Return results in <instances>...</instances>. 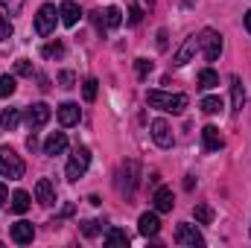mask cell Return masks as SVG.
Wrapping results in <instances>:
<instances>
[{
    "mask_svg": "<svg viewBox=\"0 0 251 248\" xmlns=\"http://www.w3.org/2000/svg\"><path fill=\"white\" fill-rule=\"evenodd\" d=\"M158 50H167V29H158Z\"/></svg>",
    "mask_w": 251,
    "mask_h": 248,
    "instance_id": "37",
    "label": "cell"
},
{
    "mask_svg": "<svg viewBox=\"0 0 251 248\" xmlns=\"http://www.w3.org/2000/svg\"><path fill=\"white\" fill-rule=\"evenodd\" d=\"M24 161H21V155L15 152V149H9V146H0V178H21L24 175Z\"/></svg>",
    "mask_w": 251,
    "mask_h": 248,
    "instance_id": "2",
    "label": "cell"
},
{
    "mask_svg": "<svg viewBox=\"0 0 251 248\" xmlns=\"http://www.w3.org/2000/svg\"><path fill=\"white\" fill-rule=\"evenodd\" d=\"M201 143H204L207 152H219V149L225 146V137H222V131H219L216 125H204V128H201Z\"/></svg>",
    "mask_w": 251,
    "mask_h": 248,
    "instance_id": "12",
    "label": "cell"
},
{
    "mask_svg": "<svg viewBox=\"0 0 251 248\" xmlns=\"http://www.w3.org/2000/svg\"><path fill=\"white\" fill-rule=\"evenodd\" d=\"M50 114H53V111H50L47 102H35V105L26 108V125H29V128H41V125L50 120Z\"/></svg>",
    "mask_w": 251,
    "mask_h": 248,
    "instance_id": "10",
    "label": "cell"
},
{
    "mask_svg": "<svg viewBox=\"0 0 251 248\" xmlns=\"http://www.w3.org/2000/svg\"><path fill=\"white\" fill-rule=\"evenodd\" d=\"M201 111L204 114H219L222 111V99L219 97H204L201 99Z\"/></svg>",
    "mask_w": 251,
    "mask_h": 248,
    "instance_id": "26",
    "label": "cell"
},
{
    "mask_svg": "<svg viewBox=\"0 0 251 248\" xmlns=\"http://www.w3.org/2000/svg\"><path fill=\"white\" fill-rule=\"evenodd\" d=\"M21 123V111L18 108H3V114H0V125L6 128V131H15Z\"/></svg>",
    "mask_w": 251,
    "mask_h": 248,
    "instance_id": "24",
    "label": "cell"
},
{
    "mask_svg": "<svg viewBox=\"0 0 251 248\" xmlns=\"http://www.w3.org/2000/svg\"><path fill=\"white\" fill-rule=\"evenodd\" d=\"M79 117H82V111H79L76 102H62V105H59V123L62 125H76Z\"/></svg>",
    "mask_w": 251,
    "mask_h": 248,
    "instance_id": "19",
    "label": "cell"
},
{
    "mask_svg": "<svg viewBox=\"0 0 251 248\" xmlns=\"http://www.w3.org/2000/svg\"><path fill=\"white\" fill-rule=\"evenodd\" d=\"M6 201H9V190H6V184H3V181H0V207H3Z\"/></svg>",
    "mask_w": 251,
    "mask_h": 248,
    "instance_id": "38",
    "label": "cell"
},
{
    "mask_svg": "<svg viewBox=\"0 0 251 248\" xmlns=\"http://www.w3.org/2000/svg\"><path fill=\"white\" fill-rule=\"evenodd\" d=\"M59 15H62L64 26H76V24H79V18H82V9H79L73 0H64L62 6H59Z\"/></svg>",
    "mask_w": 251,
    "mask_h": 248,
    "instance_id": "18",
    "label": "cell"
},
{
    "mask_svg": "<svg viewBox=\"0 0 251 248\" xmlns=\"http://www.w3.org/2000/svg\"><path fill=\"white\" fill-rule=\"evenodd\" d=\"M176 243H178V246H190V248H201L204 246V237L196 231V225L181 222V225L176 228Z\"/></svg>",
    "mask_w": 251,
    "mask_h": 248,
    "instance_id": "8",
    "label": "cell"
},
{
    "mask_svg": "<svg viewBox=\"0 0 251 248\" xmlns=\"http://www.w3.org/2000/svg\"><path fill=\"white\" fill-rule=\"evenodd\" d=\"M146 102L152 108L167 111V114H184V108L190 105L187 94H167V91H149L146 94Z\"/></svg>",
    "mask_w": 251,
    "mask_h": 248,
    "instance_id": "1",
    "label": "cell"
},
{
    "mask_svg": "<svg viewBox=\"0 0 251 248\" xmlns=\"http://www.w3.org/2000/svg\"><path fill=\"white\" fill-rule=\"evenodd\" d=\"M199 47H201V53H204L207 62H216V59L222 56L225 41H222V35H219L216 29H201V32H199Z\"/></svg>",
    "mask_w": 251,
    "mask_h": 248,
    "instance_id": "4",
    "label": "cell"
},
{
    "mask_svg": "<svg viewBox=\"0 0 251 248\" xmlns=\"http://www.w3.org/2000/svg\"><path fill=\"white\" fill-rule=\"evenodd\" d=\"M102 225H105V222H100V219H88V222H82V234H85V237H97V234L102 231Z\"/></svg>",
    "mask_w": 251,
    "mask_h": 248,
    "instance_id": "30",
    "label": "cell"
},
{
    "mask_svg": "<svg viewBox=\"0 0 251 248\" xmlns=\"http://www.w3.org/2000/svg\"><path fill=\"white\" fill-rule=\"evenodd\" d=\"M196 50H199V35H190V38H184V44H181V47L176 50V56H173V64H176V67H184L187 62H193Z\"/></svg>",
    "mask_w": 251,
    "mask_h": 248,
    "instance_id": "11",
    "label": "cell"
},
{
    "mask_svg": "<svg viewBox=\"0 0 251 248\" xmlns=\"http://www.w3.org/2000/svg\"><path fill=\"white\" fill-rule=\"evenodd\" d=\"M243 102H246V88H243V79L234 76L231 79V105H234V114L243 111Z\"/></svg>",
    "mask_w": 251,
    "mask_h": 248,
    "instance_id": "20",
    "label": "cell"
},
{
    "mask_svg": "<svg viewBox=\"0 0 251 248\" xmlns=\"http://www.w3.org/2000/svg\"><path fill=\"white\" fill-rule=\"evenodd\" d=\"M114 184H117V193H123V196H131V193H134V187H137V161L120 164Z\"/></svg>",
    "mask_w": 251,
    "mask_h": 248,
    "instance_id": "5",
    "label": "cell"
},
{
    "mask_svg": "<svg viewBox=\"0 0 251 248\" xmlns=\"http://www.w3.org/2000/svg\"><path fill=\"white\" fill-rule=\"evenodd\" d=\"M59 82H62V88H73V82H76V76H73L70 70H62V73H59Z\"/></svg>",
    "mask_w": 251,
    "mask_h": 248,
    "instance_id": "36",
    "label": "cell"
},
{
    "mask_svg": "<svg viewBox=\"0 0 251 248\" xmlns=\"http://www.w3.org/2000/svg\"><path fill=\"white\" fill-rule=\"evenodd\" d=\"M15 70H18V76H32V64L26 62V59H21V62L15 64Z\"/></svg>",
    "mask_w": 251,
    "mask_h": 248,
    "instance_id": "34",
    "label": "cell"
},
{
    "mask_svg": "<svg viewBox=\"0 0 251 248\" xmlns=\"http://www.w3.org/2000/svg\"><path fill=\"white\" fill-rule=\"evenodd\" d=\"M196 85H199L201 91H210V88H216V85H219V73H216L213 67H204V70H199Z\"/></svg>",
    "mask_w": 251,
    "mask_h": 248,
    "instance_id": "21",
    "label": "cell"
},
{
    "mask_svg": "<svg viewBox=\"0 0 251 248\" xmlns=\"http://www.w3.org/2000/svg\"><path fill=\"white\" fill-rule=\"evenodd\" d=\"M137 228H140V234H143V237H158V231H161L158 210H155V213H143V216H140V222H137Z\"/></svg>",
    "mask_w": 251,
    "mask_h": 248,
    "instance_id": "17",
    "label": "cell"
},
{
    "mask_svg": "<svg viewBox=\"0 0 251 248\" xmlns=\"http://www.w3.org/2000/svg\"><path fill=\"white\" fill-rule=\"evenodd\" d=\"M108 248H126L128 246V234L120 231V228H108V234H105V240H102Z\"/></svg>",
    "mask_w": 251,
    "mask_h": 248,
    "instance_id": "22",
    "label": "cell"
},
{
    "mask_svg": "<svg viewBox=\"0 0 251 248\" xmlns=\"http://www.w3.org/2000/svg\"><path fill=\"white\" fill-rule=\"evenodd\" d=\"M97 91H100V82H97V79H85L82 94H85V99H88V102H94V99H97Z\"/></svg>",
    "mask_w": 251,
    "mask_h": 248,
    "instance_id": "29",
    "label": "cell"
},
{
    "mask_svg": "<svg viewBox=\"0 0 251 248\" xmlns=\"http://www.w3.org/2000/svg\"><path fill=\"white\" fill-rule=\"evenodd\" d=\"M29 204H32V201H29V193H26V190H15V193H12V210H15V213H26Z\"/></svg>",
    "mask_w": 251,
    "mask_h": 248,
    "instance_id": "23",
    "label": "cell"
},
{
    "mask_svg": "<svg viewBox=\"0 0 251 248\" xmlns=\"http://www.w3.org/2000/svg\"><path fill=\"white\" fill-rule=\"evenodd\" d=\"M64 149H67V134L64 131H53L47 140H44V155H62Z\"/></svg>",
    "mask_w": 251,
    "mask_h": 248,
    "instance_id": "16",
    "label": "cell"
},
{
    "mask_svg": "<svg viewBox=\"0 0 251 248\" xmlns=\"http://www.w3.org/2000/svg\"><path fill=\"white\" fill-rule=\"evenodd\" d=\"M15 88H18V82H15V76H0V97H12L15 94Z\"/></svg>",
    "mask_w": 251,
    "mask_h": 248,
    "instance_id": "27",
    "label": "cell"
},
{
    "mask_svg": "<svg viewBox=\"0 0 251 248\" xmlns=\"http://www.w3.org/2000/svg\"><path fill=\"white\" fill-rule=\"evenodd\" d=\"M140 18H143V9H140V6H131V9H128V24L134 26V24H140Z\"/></svg>",
    "mask_w": 251,
    "mask_h": 248,
    "instance_id": "35",
    "label": "cell"
},
{
    "mask_svg": "<svg viewBox=\"0 0 251 248\" xmlns=\"http://www.w3.org/2000/svg\"><path fill=\"white\" fill-rule=\"evenodd\" d=\"M88 167H91V152H88L85 146H76V152L70 155V161H67V167H64L67 181H79V178L88 173Z\"/></svg>",
    "mask_w": 251,
    "mask_h": 248,
    "instance_id": "3",
    "label": "cell"
},
{
    "mask_svg": "<svg viewBox=\"0 0 251 248\" xmlns=\"http://www.w3.org/2000/svg\"><path fill=\"white\" fill-rule=\"evenodd\" d=\"M32 237H35L32 222L21 219V222H15V225H12V240H15L18 246H29V243H32Z\"/></svg>",
    "mask_w": 251,
    "mask_h": 248,
    "instance_id": "13",
    "label": "cell"
},
{
    "mask_svg": "<svg viewBox=\"0 0 251 248\" xmlns=\"http://www.w3.org/2000/svg\"><path fill=\"white\" fill-rule=\"evenodd\" d=\"M56 6L53 3H44L41 9H38V15H35V32L38 35H50L53 29H56Z\"/></svg>",
    "mask_w": 251,
    "mask_h": 248,
    "instance_id": "6",
    "label": "cell"
},
{
    "mask_svg": "<svg viewBox=\"0 0 251 248\" xmlns=\"http://www.w3.org/2000/svg\"><path fill=\"white\" fill-rule=\"evenodd\" d=\"M173 207H176L173 190H170V187H158V190H155V210H158V213H170Z\"/></svg>",
    "mask_w": 251,
    "mask_h": 248,
    "instance_id": "14",
    "label": "cell"
},
{
    "mask_svg": "<svg viewBox=\"0 0 251 248\" xmlns=\"http://www.w3.org/2000/svg\"><path fill=\"white\" fill-rule=\"evenodd\" d=\"M246 29H249V32H251V9H249V12H246Z\"/></svg>",
    "mask_w": 251,
    "mask_h": 248,
    "instance_id": "39",
    "label": "cell"
},
{
    "mask_svg": "<svg viewBox=\"0 0 251 248\" xmlns=\"http://www.w3.org/2000/svg\"><path fill=\"white\" fill-rule=\"evenodd\" d=\"M134 70H137L140 79H146V76L152 73V62H149V59H137V62H134Z\"/></svg>",
    "mask_w": 251,
    "mask_h": 248,
    "instance_id": "32",
    "label": "cell"
},
{
    "mask_svg": "<svg viewBox=\"0 0 251 248\" xmlns=\"http://www.w3.org/2000/svg\"><path fill=\"white\" fill-rule=\"evenodd\" d=\"M35 198L44 204V207H50V204H56V187L50 178H41L38 184H35Z\"/></svg>",
    "mask_w": 251,
    "mask_h": 248,
    "instance_id": "15",
    "label": "cell"
},
{
    "mask_svg": "<svg viewBox=\"0 0 251 248\" xmlns=\"http://www.w3.org/2000/svg\"><path fill=\"white\" fill-rule=\"evenodd\" d=\"M12 32H15L12 21H9L6 15H0V41H9V38H12Z\"/></svg>",
    "mask_w": 251,
    "mask_h": 248,
    "instance_id": "31",
    "label": "cell"
},
{
    "mask_svg": "<svg viewBox=\"0 0 251 248\" xmlns=\"http://www.w3.org/2000/svg\"><path fill=\"white\" fill-rule=\"evenodd\" d=\"M0 6H3L9 15H18V12L24 9V0H0Z\"/></svg>",
    "mask_w": 251,
    "mask_h": 248,
    "instance_id": "33",
    "label": "cell"
},
{
    "mask_svg": "<svg viewBox=\"0 0 251 248\" xmlns=\"http://www.w3.org/2000/svg\"><path fill=\"white\" fill-rule=\"evenodd\" d=\"M62 53H64V44H62V41H50V44H44V47H41V56H44V59L62 56Z\"/></svg>",
    "mask_w": 251,
    "mask_h": 248,
    "instance_id": "28",
    "label": "cell"
},
{
    "mask_svg": "<svg viewBox=\"0 0 251 248\" xmlns=\"http://www.w3.org/2000/svg\"><path fill=\"white\" fill-rule=\"evenodd\" d=\"M193 216H196L199 225H210V222H213V210H210L207 204H196V207H193Z\"/></svg>",
    "mask_w": 251,
    "mask_h": 248,
    "instance_id": "25",
    "label": "cell"
},
{
    "mask_svg": "<svg viewBox=\"0 0 251 248\" xmlns=\"http://www.w3.org/2000/svg\"><path fill=\"white\" fill-rule=\"evenodd\" d=\"M149 128H152V140H155L161 149H170V146L176 143L173 128H170V123H167V120H161V117H158V120H152V125H149Z\"/></svg>",
    "mask_w": 251,
    "mask_h": 248,
    "instance_id": "9",
    "label": "cell"
},
{
    "mask_svg": "<svg viewBox=\"0 0 251 248\" xmlns=\"http://www.w3.org/2000/svg\"><path fill=\"white\" fill-rule=\"evenodd\" d=\"M94 24H97L100 32H102V29H117V26L123 24V12H120L117 6H108L105 12H94Z\"/></svg>",
    "mask_w": 251,
    "mask_h": 248,
    "instance_id": "7",
    "label": "cell"
}]
</instances>
